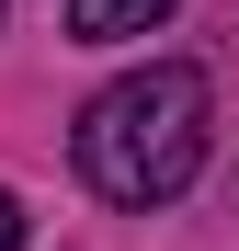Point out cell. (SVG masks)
<instances>
[{
    "instance_id": "1",
    "label": "cell",
    "mask_w": 239,
    "mask_h": 251,
    "mask_svg": "<svg viewBox=\"0 0 239 251\" xmlns=\"http://www.w3.org/2000/svg\"><path fill=\"white\" fill-rule=\"evenodd\" d=\"M205 126H217L205 69L148 57V69H126V80H114V92H91V103H80L68 149H80V183H91L103 205H171L194 172H205Z\"/></svg>"
},
{
    "instance_id": "2",
    "label": "cell",
    "mask_w": 239,
    "mask_h": 251,
    "mask_svg": "<svg viewBox=\"0 0 239 251\" xmlns=\"http://www.w3.org/2000/svg\"><path fill=\"white\" fill-rule=\"evenodd\" d=\"M171 12H182V0H68V34H80V46H114V34H148Z\"/></svg>"
},
{
    "instance_id": "3",
    "label": "cell",
    "mask_w": 239,
    "mask_h": 251,
    "mask_svg": "<svg viewBox=\"0 0 239 251\" xmlns=\"http://www.w3.org/2000/svg\"><path fill=\"white\" fill-rule=\"evenodd\" d=\"M23 240H34V228H23V205L0 194V251H23Z\"/></svg>"
}]
</instances>
